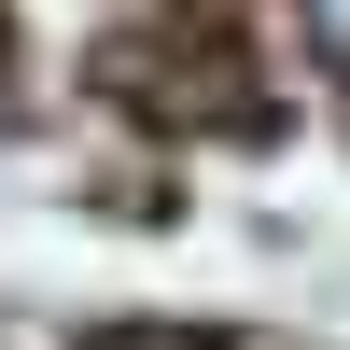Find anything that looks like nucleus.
<instances>
[{
    "instance_id": "f03ea898",
    "label": "nucleus",
    "mask_w": 350,
    "mask_h": 350,
    "mask_svg": "<svg viewBox=\"0 0 350 350\" xmlns=\"http://www.w3.org/2000/svg\"><path fill=\"white\" fill-rule=\"evenodd\" d=\"M308 14V56H323V70H350V0H295Z\"/></svg>"
},
{
    "instance_id": "f257e3e1",
    "label": "nucleus",
    "mask_w": 350,
    "mask_h": 350,
    "mask_svg": "<svg viewBox=\"0 0 350 350\" xmlns=\"http://www.w3.org/2000/svg\"><path fill=\"white\" fill-rule=\"evenodd\" d=\"M84 350H224V336H196V323H98Z\"/></svg>"
}]
</instances>
